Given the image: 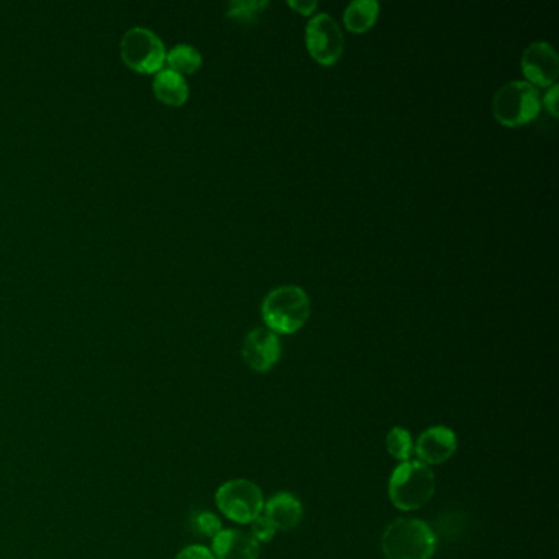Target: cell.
<instances>
[{
    "instance_id": "obj_1",
    "label": "cell",
    "mask_w": 559,
    "mask_h": 559,
    "mask_svg": "<svg viewBox=\"0 0 559 559\" xmlns=\"http://www.w3.org/2000/svg\"><path fill=\"white\" fill-rule=\"evenodd\" d=\"M266 327L274 333L292 335L304 327L310 317V297L296 284H284L269 291L261 304Z\"/></svg>"
},
{
    "instance_id": "obj_2",
    "label": "cell",
    "mask_w": 559,
    "mask_h": 559,
    "mask_svg": "<svg viewBox=\"0 0 559 559\" xmlns=\"http://www.w3.org/2000/svg\"><path fill=\"white\" fill-rule=\"evenodd\" d=\"M381 546L387 559H432L437 540L427 523L405 517L384 530Z\"/></svg>"
},
{
    "instance_id": "obj_3",
    "label": "cell",
    "mask_w": 559,
    "mask_h": 559,
    "mask_svg": "<svg viewBox=\"0 0 559 559\" xmlns=\"http://www.w3.org/2000/svg\"><path fill=\"white\" fill-rule=\"evenodd\" d=\"M435 494V476L427 464L405 461L397 466L389 481V497L397 509H422Z\"/></svg>"
},
{
    "instance_id": "obj_4",
    "label": "cell",
    "mask_w": 559,
    "mask_h": 559,
    "mask_svg": "<svg viewBox=\"0 0 559 559\" xmlns=\"http://www.w3.org/2000/svg\"><path fill=\"white\" fill-rule=\"evenodd\" d=\"M540 110L538 87L520 79L507 82L492 97V114L505 127H522L537 119Z\"/></svg>"
},
{
    "instance_id": "obj_5",
    "label": "cell",
    "mask_w": 559,
    "mask_h": 559,
    "mask_svg": "<svg viewBox=\"0 0 559 559\" xmlns=\"http://www.w3.org/2000/svg\"><path fill=\"white\" fill-rule=\"evenodd\" d=\"M120 55L128 68L140 74H156L166 63L163 41L150 28L128 30L120 43Z\"/></svg>"
},
{
    "instance_id": "obj_6",
    "label": "cell",
    "mask_w": 559,
    "mask_h": 559,
    "mask_svg": "<svg viewBox=\"0 0 559 559\" xmlns=\"http://www.w3.org/2000/svg\"><path fill=\"white\" fill-rule=\"evenodd\" d=\"M215 502L227 519L237 523H251L264 509L263 492L255 482L233 479L219 487Z\"/></svg>"
},
{
    "instance_id": "obj_7",
    "label": "cell",
    "mask_w": 559,
    "mask_h": 559,
    "mask_svg": "<svg viewBox=\"0 0 559 559\" xmlns=\"http://www.w3.org/2000/svg\"><path fill=\"white\" fill-rule=\"evenodd\" d=\"M305 46L310 56L322 66H332L345 50V37L332 15L315 14L305 25Z\"/></svg>"
},
{
    "instance_id": "obj_8",
    "label": "cell",
    "mask_w": 559,
    "mask_h": 559,
    "mask_svg": "<svg viewBox=\"0 0 559 559\" xmlns=\"http://www.w3.org/2000/svg\"><path fill=\"white\" fill-rule=\"evenodd\" d=\"M522 73L535 87L553 86L559 76V56L555 46L548 41H533L522 55Z\"/></svg>"
},
{
    "instance_id": "obj_9",
    "label": "cell",
    "mask_w": 559,
    "mask_h": 559,
    "mask_svg": "<svg viewBox=\"0 0 559 559\" xmlns=\"http://www.w3.org/2000/svg\"><path fill=\"white\" fill-rule=\"evenodd\" d=\"M241 356L253 371L266 373L273 369L281 360V341L278 333H274L266 325L251 328L243 340Z\"/></svg>"
},
{
    "instance_id": "obj_10",
    "label": "cell",
    "mask_w": 559,
    "mask_h": 559,
    "mask_svg": "<svg viewBox=\"0 0 559 559\" xmlns=\"http://www.w3.org/2000/svg\"><path fill=\"white\" fill-rule=\"evenodd\" d=\"M458 448L456 433L448 427H432L425 430L417 440L415 453L419 456L420 463L427 466H437L446 463L455 455Z\"/></svg>"
},
{
    "instance_id": "obj_11",
    "label": "cell",
    "mask_w": 559,
    "mask_h": 559,
    "mask_svg": "<svg viewBox=\"0 0 559 559\" xmlns=\"http://www.w3.org/2000/svg\"><path fill=\"white\" fill-rule=\"evenodd\" d=\"M215 559H258L260 541L241 530H222L212 538Z\"/></svg>"
},
{
    "instance_id": "obj_12",
    "label": "cell",
    "mask_w": 559,
    "mask_h": 559,
    "mask_svg": "<svg viewBox=\"0 0 559 559\" xmlns=\"http://www.w3.org/2000/svg\"><path fill=\"white\" fill-rule=\"evenodd\" d=\"M264 515L271 520L276 530H292L299 525L302 519V505L299 499L287 494V492H279L276 496L264 504Z\"/></svg>"
},
{
    "instance_id": "obj_13",
    "label": "cell",
    "mask_w": 559,
    "mask_h": 559,
    "mask_svg": "<svg viewBox=\"0 0 559 559\" xmlns=\"http://www.w3.org/2000/svg\"><path fill=\"white\" fill-rule=\"evenodd\" d=\"M153 92L163 104L181 107L189 97V84L181 74L169 68L161 69L153 79Z\"/></svg>"
},
{
    "instance_id": "obj_14",
    "label": "cell",
    "mask_w": 559,
    "mask_h": 559,
    "mask_svg": "<svg viewBox=\"0 0 559 559\" xmlns=\"http://www.w3.org/2000/svg\"><path fill=\"white\" fill-rule=\"evenodd\" d=\"M381 5L378 0H353L343 12L345 27L353 33L368 32L378 22Z\"/></svg>"
},
{
    "instance_id": "obj_15",
    "label": "cell",
    "mask_w": 559,
    "mask_h": 559,
    "mask_svg": "<svg viewBox=\"0 0 559 559\" xmlns=\"http://www.w3.org/2000/svg\"><path fill=\"white\" fill-rule=\"evenodd\" d=\"M166 63L174 73L194 74L202 66V55L196 46L179 43L173 50L166 51Z\"/></svg>"
},
{
    "instance_id": "obj_16",
    "label": "cell",
    "mask_w": 559,
    "mask_h": 559,
    "mask_svg": "<svg viewBox=\"0 0 559 559\" xmlns=\"http://www.w3.org/2000/svg\"><path fill=\"white\" fill-rule=\"evenodd\" d=\"M386 448L392 458H396L400 463L410 461V456L414 453V441L410 433L405 428H392L386 438Z\"/></svg>"
},
{
    "instance_id": "obj_17",
    "label": "cell",
    "mask_w": 559,
    "mask_h": 559,
    "mask_svg": "<svg viewBox=\"0 0 559 559\" xmlns=\"http://www.w3.org/2000/svg\"><path fill=\"white\" fill-rule=\"evenodd\" d=\"M268 5L264 0H238L228 4V17L238 20H250Z\"/></svg>"
},
{
    "instance_id": "obj_18",
    "label": "cell",
    "mask_w": 559,
    "mask_h": 559,
    "mask_svg": "<svg viewBox=\"0 0 559 559\" xmlns=\"http://www.w3.org/2000/svg\"><path fill=\"white\" fill-rule=\"evenodd\" d=\"M194 527L204 537L214 538L217 533L222 532V523L217 519V515L210 512H200L194 519Z\"/></svg>"
},
{
    "instance_id": "obj_19",
    "label": "cell",
    "mask_w": 559,
    "mask_h": 559,
    "mask_svg": "<svg viewBox=\"0 0 559 559\" xmlns=\"http://www.w3.org/2000/svg\"><path fill=\"white\" fill-rule=\"evenodd\" d=\"M251 535L261 543H268L276 537V527H274L271 520L266 515H258L253 522H251Z\"/></svg>"
},
{
    "instance_id": "obj_20",
    "label": "cell",
    "mask_w": 559,
    "mask_h": 559,
    "mask_svg": "<svg viewBox=\"0 0 559 559\" xmlns=\"http://www.w3.org/2000/svg\"><path fill=\"white\" fill-rule=\"evenodd\" d=\"M176 559H215L214 553L202 545L186 546L184 550L179 551Z\"/></svg>"
},
{
    "instance_id": "obj_21",
    "label": "cell",
    "mask_w": 559,
    "mask_h": 559,
    "mask_svg": "<svg viewBox=\"0 0 559 559\" xmlns=\"http://www.w3.org/2000/svg\"><path fill=\"white\" fill-rule=\"evenodd\" d=\"M558 84H553V86L548 87L545 97L541 100V105H545V109L550 112L551 117H558Z\"/></svg>"
},
{
    "instance_id": "obj_22",
    "label": "cell",
    "mask_w": 559,
    "mask_h": 559,
    "mask_svg": "<svg viewBox=\"0 0 559 559\" xmlns=\"http://www.w3.org/2000/svg\"><path fill=\"white\" fill-rule=\"evenodd\" d=\"M289 7L305 17H310L319 7V2L317 0H289Z\"/></svg>"
}]
</instances>
